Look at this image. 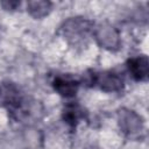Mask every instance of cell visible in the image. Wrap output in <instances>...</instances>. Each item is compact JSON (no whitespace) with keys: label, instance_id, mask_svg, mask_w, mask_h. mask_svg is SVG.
<instances>
[{"label":"cell","instance_id":"obj_5","mask_svg":"<svg viewBox=\"0 0 149 149\" xmlns=\"http://www.w3.org/2000/svg\"><path fill=\"white\" fill-rule=\"evenodd\" d=\"M130 77L139 83H147L149 79V59L146 55L134 56L126 62Z\"/></svg>","mask_w":149,"mask_h":149},{"label":"cell","instance_id":"obj_2","mask_svg":"<svg viewBox=\"0 0 149 149\" xmlns=\"http://www.w3.org/2000/svg\"><path fill=\"white\" fill-rule=\"evenodd\" d=\"M83 81L86 86L97 87L106 93L121 92L125 87L123 77L113 70L105 71H88L85 73Z\"/></svg>","mask_w":149,"mask_h":149},{"label":"cell","instance_id":"obj_9","mask_svg":"<svg viewBox=\"0 0 149 149\" xmlns=\"http://www.w3.org/2000/svg\"><path fill=\"white\" fill-rule=\"evenodd\" d=\"M23 142L26 149H43L44 136L43 133L34 127H29L23 133Z\"/></svg>","mask_w":149,"mask_h":149},{"label":"cell","instance_id":"obj_3","mask_svg":"<svg viewBox=\"0 0 149 149\" xmlns=\"http://www.w3.org/2000/svg\"><path fill=\"white\" fill-rule=\"evenodd\" d=\"M116 121L121 133L129 139H137L144 130V119L134 109L121 107L116 112Z\"/></svg>","mask_w":149,"mask_h":149},{"label":"cell","instance_id":"obj_7","mask_svg":"<svg viewBox=\"0 0 149 149\" xmlns=\"http://www.w3.org/2000/svg\"><path fill=\"white\" fill-rule=\"evenodd\" d=\"M62 119L71 130H74L80 121L87 119V112L80 104L69 102L63 107Z\"/></svg>","mask_w":149,"mask_h":149},{"label":"cell","instance_id":"obj_8","mask_svg":"<svg viewBox=\"0 0 149 149\" xmlns=\"http://www.w3.org/2000/svg\"><path fill=\"white\" fill-rule=\"evenodd\" d=\"M52 9V2L48 0H31L27 2V12L34 19H43Z\"/></svg>","mask_w":149,"mask_h":149},{"label":"cell","instance_id":"obj_6","mask_svg":"<svg viewBox=\"0 0 149 149\" xmlns=\"http://www.w3.org/2000/svg\"><path fill=\"white\" fill-rule=\"evenodd\" d=\"M51 85H52L54 91L58 95L65 99H71L77 95L79 86H80V81L72 78L71 76L58 74L52 79Z\"/></svg>","mask_w":149,"mask_h":149},{"label":"cell","instance_id":"obj_4","mask_svg":"<svg viewBox=\"0 0 149 149\" xmlns=\"http://www.w3.org/2000/svg\"><path fill=\"white\" fill-rule=\"evenodd\" d=\"M99 47L107 51L116 52L122 48V40L120 31L109 23H100L93 28L92 33Z\"/></svg>","mask_w":149,"mask_h":149},{"label":"cell","instance_id":"obj_1","mask_svg":"<svg viewBox=\"0 0 149 149\" xmlns=\"http://www.w3.org/2000/svg\"><path fill=\"white\" fill-rule=\"evenodd\" d=\"M94 23L84 16H73L65 20L59 27V34L71 47H84L93 33Z\"/></svg>","mask_w":149,"mask_h":149},{"label":"cell","instance_id":"obj_10","mask_svg":"<svg viewBox=\"0 0 149 149\" xmlns=\"http://www.w3.org/2000/svg\"><path fill=\"white\" fill-rule=\"evenodd\" d=\"M0 6L7 12H14L21 6V1L17 0H5L0 2Z\"/></svg>","mask_w":149,"mask_h":149}]
</instances>
